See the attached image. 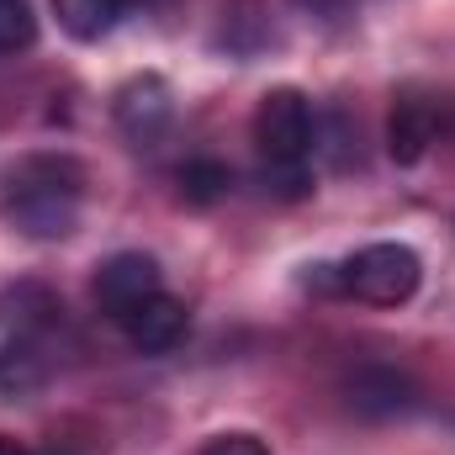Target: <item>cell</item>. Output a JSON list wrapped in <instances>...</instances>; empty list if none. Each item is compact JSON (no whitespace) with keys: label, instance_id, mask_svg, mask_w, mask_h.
Listing matches in <instances>:
<instances>
[{"label":"cell","instance_id":"8992f818","mask_svg":"<svg viewBox=\"0 0 455 455\" xmlns=\"http://www.w3.org/2000/svg\"><path fill=\"white\" fill-rule=\"evenodd\" d=\"M112 116H116V127H122V138H127L132 148H154V143L164 138L170 116H175V96H170V85H164L159 75H138V80H127V85L116 91Z\"/></svg>","mask_w":455,"mask_h":455},{"label":"cell","instance_id":"3957f363","mask_svg":"<svg viewBox=\"0 0 455 455\" xmlns=\"http://www.w3.org/2000/svg\"><path fill=\"white\" fill-rule=\"evenodd\" d=\"M424 281V259L408 243H365L344 265H313L307 286L329 297H355L371 307H403Z\"/></svg>","mask_w":455,"mask_h":455},{"label":"cell","instance_id":"5b68a950","mask_svg":"<svg viewBox=\"0 0 455 455\" xmlns=\"http://www.w3.org/2000/svg\"><path fill=\"white\" fill-rule=\"evenodd\" d=\"M48 313H53V302L37 286L0 291V381H11L16 365H27L37 355L43 329H48Z\"/></svg>","mask_w":455,"mask_h":455},{"label":"cell","instance_id":"8fae6325","mask_svg":"<svg viewBox=\"0 0 455 455\" xmlns=\"http://www.w3.org/2000/svg\"><path fill=\"white\" fill-rule=\"evenodd\" d=\"M37 37V16L27 0H0V53H21Z\"/></svg>","mask_w":455,"mask_h":455},{"label":"cell","instance_id":"4fadbf2b","mask_svg":"<svg viewBox=\"0 0 455 455\" xmlns=\"http://www.w3.org/2000/svg\"><path fill=\"white\" fill-rule=\"evenodd\" d=\"M302 5H307V11H318V16H339L349 0H302Z\"/></svg>","mask_w":455,"mask_h":455},{"label":"cell","instance_id":"6da1fadb","mask_svg":"<svg viewBox=\"0 0 455 455\" xmlns=\"http://www.w3.org/2000/svg\"><path fill=\"white\" fill-rule=\"evenodd\" d=\"M85 170L69 154H32L5 175L0 212L21 238H69L80 223Z\"/></svg>","mask_w":455,"mask_h":455},{"label":"cell","instance_id":"7a4b0ae2","mask_svg":"<svg viewBox=\"0 0 455 455\" xmlns=\"http://www.w3.org/2000/svg\"><path fill=\"white\" fill-rule=\"evenodd\" d=\"M313 107L302 91L291 85H275L259 96L254 107V148H259V164H265V186L286 202L307 196L313 180H307V154H313Z\"/></svg>","mask_w":455,"mask_h":455},{"label":"cell","instance_id":"7c38bea8","mask_svg":"<svg viewBox=\"0 0 455 455\" xmlns=\"http://www.w3.org/2000/svg\"><path fill=\"white\" fill-rule=\"evenodd\" d=\"M202 455H270V451H265V440H254V435H218Z\"/></svg>","mask_w":455,"mask_h":455},{"label":"cell","instance_id":"30bf717a","mask_svg":"<svg viewBox=\"0 0 455 455\" xmlns=\"http://www.w3.org/2000/svg\"><path fill=\"white\" fill-rule=\"evenodd\" d=\"M228 164L218 159H191L186 170H180V196L191 202V207H212L218 196H228Z\"/></svg>","mask_w":455,"mask_h":455},{"label":"cell","instance_id":"9c48e42d","mask_svg":"<svg viewBox=\"0 0 455 455\" xmlns=\"http://www.w3.org/2000/svg\"><path fill=\"white\" fill-rule=\"evenodd\" d=\"M122 11H127V0H53V16L75 43H101L122 21Z\"/></svg>","mask_w":455,"mask_h":455},{"label":"cell","instance_id":"ba28073f","mask_svg":"<svg viewBox=\"0 0 455 455\" xmlns=\"http://www.w3.org/2000/svg\"><path fill=\"white\" fill-rule=\"evenodd\" d=\"M435 138H440V112H435V101L403 96V101L392 107V116H387V148H392L397 164H419Z\"/></svg>","mask_w":455,"mask_h":455},{"label":"cell","instance_id":"52a82bcc","mask_svg":"<svg viewBox=\"0 0 455 455\" xmlns=\"http://www.w3.org/2000/svg\"><path fill=\"white\" fill-rule=\"evenodd\" d=\"M132 349H143V355H170L175 344L186 339V329H191V318H186V302L180 297H170V291H154L148 302H138L122 323H116Z\"/></svg>","mask_w":455,"mask_h":455},{"label":"cell","instance_id":"5bb4252c","mask_svg":"<svg viewBox=\"0 0 455 455\" xmlns=\"http://www.w3.org/2000/svg\"><path fill=\"white\" fill-rule=\"evenodd\" d=\"M0 455H59V451H32V445H16V440H0Z\"/></svg>","mask_w":455,"mask_h":455},{"label":"cell","instance_id":"277c9868","mask_svg":"<svg viewBox=\"0 0 455 455\" xmlns=\"http://www.w3.org/2000/svg\"><path fill=\"white\" fill-rule=\"evenodd\" d=\"M91 291H96V307H101L112 323H122L138 302H148L154 291H164L159 259H154V254H138V249H122V254H112L107 265H96Z\"/></svg>","mask_w":455,"mask_h":455}]
</instances>
